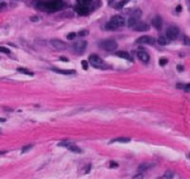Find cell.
<instances>
[{
  "label": "cell",
  "instance_id": "6da1fadb",
  "mask_svg": "<svg viewBox=\"0 0 190 179\" xmlns=\"http://www.w3.org/2000/svg\"><path fill=\"white\" fill-rule=\"evenodd\" d=\"M62 0H48V1H39L37 3V8L47 11H56L63 8Z\"/></svg>",
  "mask_w": 190,
  "mask_h": 179
},
{
  "label": "cell",
  "instance_id": "7a4b0ae2",
  "mask_svg": "<svg viewBox=\"0 0 190 179\" xmlns=\"http://www.w3.org/2000/svg\"><path fill=\"white\" fill-rule=\"evenodd\" d=\"M125 24V20L121 15H114L111 17L110 21L106 24V30L115 31L120 27H123Z\"/></svg>",
  "mask_w": 190,
  "mask_h": 179
},
{
  "label": "cell",
  "instance_id": "3957f363",
  "mask_svg": "<svg viewBox=\"0 0 190 179\" xmlns=\"http://www.w3.org/2000/svg\"><path fill=\"white\" fill-rule=\"evenodd\" d=\"M89 61L91 64V66H93L96 69H107V65L105 64V62L97 54H90L89 57Z\"/></svg>",
  "mask_w": 190,
  "mask_h": 179
},
{
  "label": "cell",
  "instance_id": "277c9868",
  "mask_svg": "<svg viewBox=\"0 0 190 179\" xmlns=\"http://www.w3.org/2000/svg\"><path fill=\"white\" fill-rule=\"evenodd\" d=\"M100 47L107 51H111L116 50L117 47H118V44H117L116 41H114V40L109 39V40H105V41L101 42Z\"/></svg>",
  "mask_w": 190,
  "mask_h": 179
},
{
  "label": "cell",
  "instance_id": "5b68a950",
  "mask_svg": "<svg viewBox=\"0 0 190 179\" xmlns=\"http://www.w3.org/2000/svg\"><path fill=\"white\" fill-rule=\"evenodd\" d=\"M179 33H180L179 28L176 27V26H171V27H169L166 30L165 35L171 41V40H176L178 38V36H179Z\"/></svg>",
  "mask_w": 190,
  "mask_h": 179
},
{
  "label": "cell",
  "instance_id": "8992f818",
  "mask_svg": "<svg viewBox=\"0 0 190 179\" xmlns=\"http://www.w3.org/2000/svg\"><path fill=\"white\" fill-rule=\"evenodd\" d=\"M58 146H61V147H65V148L69 149V151L72 152H76V154H81L82 152V150L77 147L75 145L73 142H71V141H63L62 143H60Z\"/></svg>",
  "mask_w": 190,
  "mask_h": 179
},
{
  "label": "cell",
  "instance_id": "52a82bcc",
  "mask_svg": "<svg viewBox=\"0 0 190 179\" xmlns=\"http://www.w3.org/2000/svg\"><path fill=\"white\" fill-rule=\"evenodd\" d=\"M49 45H51L54 50H57V51H62L67 49V45L59 39H51V41H49Z\"/></svg>",
  "mask_w": 190,
  "mask_h": 179
},
{
  "label": "cell",
  "instance_id": "ba28073f",
  "mask_svg": "<svg viewBox=\"0 0 190 179\" xmlns=\"http://www.w3.org/2000/svg\"><path fill=\"white\" fill-rule=\"evenodd\" d=\"M137 44H142V45H152L155 43V38H153L152 36L149 35H144L139 37L138 39L136 40Z\"/></svg>",
  "mask_w": 190,
  "mask_h": 179
},
{
  "label": "cell",
  "instance_id": "9c48e42d",
  "mask_svg": "<svg viewBox=\"0 0 190 179\" xmlns=\"http://www.w3.org/2000/svg\"><path fill=\"white\" fill-rule=\"evenodd\" d=\"M87 46V42L83 40V41L76 42L74 44V46H73V48H74V51L77 53H82L85 50H86Z\"/></svg>",
  "mask_w": 190,
  "mask_h": 179
},
{
  "label": "cell",
  "instance_id": "30bf717a",
  "mask_svg": "<svg viewBox=\"0 0 190 179\" xmlns=\"http://www.w3.org/2000/svg\"><path fill=\"white\" fill-rule=\"evenodd\" d=\"M132 29L136 31H147L149 30V25L145 22H137L132 27Z\"/></svg>",
  "mask_w": 190,
  "mask_h": 179
},
{
  "label": "cell",
  "instance_id": "8fae6325",
  "mask_svg": "<svg viewBox=\"0 0 190 179\" xmlns=\"http://www.w3.org/2000/svg\"><path fill=\"white\" fill-rule=\"evenodd\" d=\"M137 56H138V58L144 63H147L149 61V55H148V53L145 51H139L138 53H137Z\"/></svg>",
  "mask_w": 190,
  "mask_h": 179
},
{
  "label": "cell",
  "instance_id": "7c38bea8",
  "mask_svg": "<svg viewBox=\"0 0 190 179\" xmlns=\"http://www.w3.org/2000/svg\"><path fill=\"white\" fill-rule=\"evenodd\" d=\"M75 11L80 14V15H87L89 13V9H87V5H78L75 8Z\"/></svg>",
  "mask_w": 190,
  "mask_h": 179
},
{
  "label": "cell",
  "instance_id": "4fadbf2b",
  "mask_svg": "<svg viewBox=\"0 0 190 179\" xmlns=\"http://www.w3.org/2000/svg\"><path fill=\"white\" fill-rule=\"evenodd\" d=\"M163 25V20L161 16H155L153 19H152V26L157 29H161Z\"/></svg>",
  "mask_w": 190,
  "mask_h": 179
},
{
  "label": "cell",
  "instance_id": "5bb4252c",
  "mask_svg": "<svg viewBox=\"0 0 190 179\" xmlns=\"http://www.w3.org/2000/svg\"><path fill=\"white\" fill-rule=\"evenodd\" d=\"M153 167H155L154 163H143L139 166V171L145 172V171H147V170L153 168Z\"/></svg>",
  "mask_w": 190,
  "mask_h": 179
},
{
  "label": "cell",
  "instance_id": "9a60e30c",
  "mask_svg": "<svg viewBox=\"0 0 190 179\" xmlns=\"http://www.w3.org/2000/svg\"><path fill=\"white\" fill-rule=\"evenodd\" d=\"M115 54L117 56L121 57V58H124V59H127V60H130V55L129 53H127V51H116Z\"/></svg>",
  "mask_w": 190,
  "mask_h": 179
},
{
  "label": "cell",
  "instance_id": "2e32d148",
  "mask_svg": "<svg viewBox=\"0 0 190 179\" xmlns=\"http://www.w3.org/2000/svg\"><path fill=\"white\" fill-rule=\"evenodd\" d=\"M169 41H170V40H169L166 36H160L159 38L157 39L158 44L161 45V46H166V45H168V44H169Z\"/></svg>",
  "mask_w": 190,
  "mask_h": 179
},
{
  "label": "cell",
  "instance_id": "e0dca14e",
  "mask_svg": "<svg viewBox=\"0 0 190 179\" xmlns=\"http://www.w3.org/2000/svg\"><path fill=\"white\" fill-rule=\"evenodd\" d=\"M52 71L61 74H73L76 71L74 70H60V69H52Z\"/></svg>",
  "mask_w": 190,
  "mask_h": 179
},
{
  "label": "cell",
  "instance_id": "ac0fdd59",
  "mask_svg": "<svg viewBox=\"0 0 190 179\" xmlns=\"http://www.w3.org/2000/svg\"><path fill=\"white\" fill-rule=\"evenodd\" d=\"M137 22H138V18H136V17H134V16H130L127 20V26L132 28Z\"/></svg>",
  "mask_w": 190,
  "mask_h": 179
},
{
  "label": "cell",
  "instance_id": "d6986e66",
  "mask_svg": "<svg viewBox=\"0 0 190 179\" xmlns=\"http://www.w3.org/2000/svg\"><path fill=\"white\" fill-rule=\"evenodd\" d=\"M130 141V138L128 137H118L116 139H113L110 143H114V142H121V143H127Z\"/></svg>",
  "mask_w": 190,
  "mask_h": 179
},
{
  "label": "cell",
  "instance_id": "ffe728a7",
  "mask_svg": "<svg viewBox=\"0 0 190 179\" xmlns=\"http://www.w3.org/2000/svg\"><path fill=\"white\" fill-rule=\"evenodd\" d=\"M17 71H19V73H21L23 74H28V75H31V76L33 75V73H31V71H29V70H27V69H24V68H18L17 69Z\"/></svg>",
  "mask_w": 190,
  "mask_h": 179
},
{
  "label": "cell",
  "instance_id": "44dd1931",
  "mask_svg": "<svg viewBox=\"0 0 190 179\" xmlns=\"http://www.w3.org/2000/svg\"><path fill=\"white\" fill-rule=\"evenodd\" d=\"M128 1H129V0H122L121 2H119L118 4H117L116 9H121V8H123L125 4H127V3Z\"/></svg>",
  "mask_w": 190,
  "mask_h": 179
},
{
  "label": "cell",
  "instance_id": "7402d4cb",
  "mask_svg": "<svg viewBox=\"0 0 190 179\" xmlns=\"http://www.w3.org/2000/svg\"><path fill=\"white\" fill-rule=\"evenodd\" d=\"M174 176V174H173V172H171V171H167L165 172V174H163V178H172Z\"/></svg>",
  "mask_w": 190,
  "mask_h": 179
},
{
  "label": "cell",
  "instance_id": "603a6c76",
  "mask_svg": "<svg viewBox=\"0 0 190 179\" xmlns=\"http://www.w3.org/2000/svg\"><path fill=\"white\" fill-rule=\"evenodd\" d=\"M167 59L166 58H163V57H162V58H160L159 60V64L160 66H165L166 64H167Z\"/></svg>",
  "mask_w": 190,
  "mask_h": 179
},
{
  "label": "cell",
  "instance_id": "cb8c5ba5",
  "mask_svg": "<svg viewBox=\"0 0 190 179\" xmlns=\"http://www.w3.org/2000/svg\"><path fill=\"white\" fill-rule=\"evenodd\" d=\"M76 37V33H69L68 35H67V39L68 40H73Z\"/></svg>",
  "mask_w": 190,
  "mask_h": 179
},
{
  "label": "cell",
  "instance_id": "d4e9b609",
  "mask_svg": "<svg viewBox=\"0 0 190 179\" xmlns=\"http://www.w3.org/2000/svg\"><path fill=\"white\" fill-rule=\"evenodd\" d=\"M92 0H77V2L81 5H87L91 2Z\"/></svg>",
  "mask_w": 190,
  "mask_h": 179
},
{
  "label": "cell",
  "instance_id": "484cf974",
  "mask_svg": "<svg viewBox=\"0 0 190 179\" xmlns=\"http://www.w3.org/2000/svg\"><path fill=\"white\" fill-rule=\"evenodd\" d=\"M33 148V145H28V146H25V147H23L22 148V152L23 154H25L26 152H29L30 150Z\"/></svg>",
  "mask_w": 190,
  "mask_h": 179
},
{
  "label": "cell",
  "instance_id": "4316f807",
  "mask_svg": "<svg viewBox=\"0 0 190 179\" xmlns=\"http://www.w3.org/2000/svg\"><path fill=\"white\" fill-rule=\"evenodd\" d=\"M0 53H10L11 51L9 49L5 48V47H0Z\"/></svg>",
  "mask_w": 190,
  "mask_h": 179
},
{
  "label": "cell",
  "instance_id": "83f0119b",
  "mask_svg": "<svg viewBox=\"0 0 190 179\" xmlns=\"http://www.w3.org/2000/svg\"><path fill=\"white\" fill-rule=\"evenodd\" d=\"M89 33V31H79V35L80 36H86V35H87V34Z\"/></svg>",
  "mask_w": 190,
  "mask_h": 179
},
{
  "label": "cell",
  "instance_id": "f1b7e54d",
  "mask_svg": "<svg viewBox=\"0 0 190 179\" xmlns=\"http://www.w3.org/2000/svg\"><path fill=\"white\" fill-rule=\"evenodd\" d=\"M81 63H82V65H83L84 70H87V68H89V66H87V61H86V60H83V61H82Z\"/></svg>",
  "mask_w": 190,
  "mask_h": 179
},
{
  "label": "cell",
  "instance_id": "f546056e",
  "mask_svg": "<svg viewBox=\"0 0 190 179\" xmlns=\"http://www.w3.org/2000/svg\"><path fill=\"white\" fill-rule=\"evenodd\" d=\"M118 167H119L118 163L113 162V161H111V162H110V168H118Z\"/></svg>",
  "mask_w": 190,
  "mask_h": 179
},
{
  "label": "cell",
  "instance_id": "4dcf8cb0",
  "mask_svg": "<svg viewBox=\"0 0 190 179\" xmlns=\"http://www.w3.org/2000/svg\"><path fill=\"white\" fill-rule=\"evenodd\" d=\"M185 44L187 46H190V39L188 38V37H185Z\"/></svg>",
  "mask_w": 190,
  "mask_h": 179
},
{
  "label": "cell",
  "instance_id": "1f68e13d",
  "mask_svg": "<svg viewBox=\"0 0 190 179\" xmlns=\"http://www.w3.org/2000/svg\"><path fill=\"white\" fill-rule=\"evenodd\" d=\"M183 89H185L186 92H190V84H187V85L183 86Z\"/></svg>",
  "mask_w": 190,
  "mask_h": 179
},
{
  "label": "cell",
  "instance_id": "d6a6232c",
  "mask_svg": "<svg viewBox=\"0 0 190 179\" xmlns=\"http://www.w3.org/2000/svg\"><path fill=\"white\" fill-rule=\"evenodd\" d=\"M177 70L179 71H183V67L182 65H178L177 66Z\"/></svg>",
  "mask_w": 190,
  "mask_h": 179
},
{
  "label": "cell",
  "instance_id": "836d02e7",
  "mask_svg": "<svg viewBox=\"0 0 190 179\" xmlns=\"http://www.w3.org/2000/svg\"><path fill=\"white\" fill-rule=\"evenodd\" d=\"M182 11V7H181V6H178L177 7V11Z\"/></svg>",
  "mask_w": 190,
  "mask_h": 179
},
{
  "label": "cell",
  "instance_id": "e575fe53",
  "mask_svg": "<svg viewBox=\"0 0 190 179\" xmlns=\"http://www.w3.org/2000/svg\"><path fill=\"white\" fill-rule=\"evenodd\" d=\"M6 119L5 118H0V122H5Z\"/></svg>",
  "mask_w": 190,
  "mask_h": 179
},
{
  "label": "cell",
  "instance_id": "d590c367",
  "mask_svg": "<svg viewBox=\"0 0 190 179\" xmlns=\"http://www.w3.org/2000/svg\"><path fill=\"white\" fill-rule=\"evenodd\" d=\"M6 154L5 151H0V155H2V154Z\"/></svg>",
  "mask_w": 190,
  "mask_h": 179
},
{
  "label": "cell",
  "instance_id": "8d00e7d4",
  "mask_svg": "<svg viewBox=\"0 0 190 179\" xmlns=\"http://www.w3.org/2000/svg\"><path fill=\"white\" fill-rule=\"evenodd\" d=\"M61 60H63V61L64 60H65V61H68V59H67L66 57H61Z\"/></svg>",
  "mask_w": 190,
  "mask_h": 179
},
{
  "label": "cell",
  "instance_id": "74e56055",
  "mask_svg": "<svg viewBox=\"0 0 190 179\" xmlns=\"http://www.w3.org/2000/svg\"><path fill=\"white\" fill-rule=\"evenodd\" d=\"M142 177H143V175H141V174H140V175H137V176H135V178H142Z\"/></svg>",
  "mask_w": 190,
  "mask_h": 179
},
{
  "label": "cell",
  "instance_id": "f35d334b",
  "mask_svg": "<svg viewBox=\"0 0 190 179\" xmlns=\"http://www.w3.org/2000/svg\"><path fill=\"white\" fill-rule=\"evenodd\" d=\"M189 156H190V154H189Z\"/></svg>",
  "mask_w": 190,
  "mask_h": 179
}]
</instances>
